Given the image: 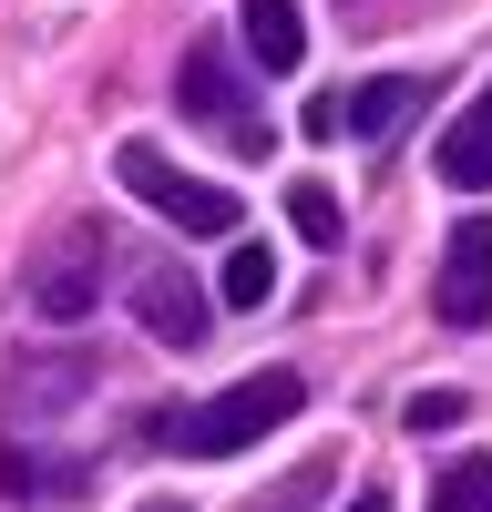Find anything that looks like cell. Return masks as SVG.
<instances>
[{
	"instance_id": "1",
	"label": "cell",
	"mask_w": 492,
	"mask_h": 512,
	"mask_svg": "<svg viewBox=\"0 0 492 512\" xmlns=\"http://www.w3.org/2000/svg\"><path fill=\"white\" fill-rule=\"evenodd\" d=\"M298 410H308V379L298 369H257V379H236V390H216L205 410H185V420H154V431H175L195 461H236V451H257L267 431H287Z\"/></svg>"
},
{
	"instance_id": "2",
	"label": "cell",
	"mask_w": 492,
	"mask_h": 512,
	"mask_svg": "<svg viewBox=\"0 0 492 512\" xmlns=\"http://www.w3.org/2000/svg\"><path fill=\"white\" fill-rule=\"evenodd\" d=\"M175 113L205 123V134H226L236 154H267V123H257V103H246L226 41H185V62H175Z\"/></svg>"
},
{
	"instance_id": "3",
	"label": "cell",
	"mask_w": 492,
	"mask_h": 512,
	"mask_svg": "<svg viewBox=\"0 0 492 512\" xmlns=\"http://www.w3.org/2000/svg\"><path fill=\"white\" fill-rule=\"evenodd\" d=\"M113 175H123V195H144L164 226H185V236H236V195L205 185V175H185V164H164L154 144H123Z\"/></svg>"
},
{
	"instance_id": "4",
	"label": "cell",
	"mask_w": 492,
	"mask_h": 512,
	"mask_svg": "<svg viewBox=\"0 0 492 512\" xmlns=\"http://www.w3.org/2000/svg\"><path fill=\"white\" fill-rule=\"evenodd\" d=\"M103 267H113V236H103V216H82V226H72V236L31 267V308L52 318V328L93 318V308H103Z\"/></svg>"
},
{
	"instance_id": "5",
	"label": "cell",
	"mask_w": 492,
	"mask_h": 512,
	"mask_svg": "<svg viewBox=\"0 0 492 512\" xmlns=\"http://www.w3.org/2000/svg\"><path fill=\"white\" fill-rule=\"evenodd\" d=\"M431 318L441 328H482L492 318V216H462L441 246V277H431Z\"/></svg>"
},
{
	"instance_id": "6",
	"label": "cell",
	"mask_w": 492,
	"mask_h": 512,
	"mask_svg": "<svg viewBox=\"0 0 492 512\" xmlns=\"http://www.w3.org/2000/svg\"><path fill=\"white\" fill-rule=\"evenodd\" d=\"M236 52L287 82L308 62V0H236Z\"/></svg>"
},
{
	"instance_id": "7",
	"label": "cell",
	"mask_w": 492,
	"mask_h": 512,
	"mask_svg": "<svg viewBox=\"0 0 492 512\" xmlns=\"http://www.w3.org/2000/svg\"><path fill=\"white\" fill-rule=\"evenodd\" d=\"M134 318L164 338V349H195L205 328H216V308H205V287L195 277H175V267H144L134 277Z\"/></svg>"
},
{
	"instance_id": "8",
	"label": "cell",
	"mask_w": 492,
	"mask_h": 512,
	"mask_svg": "<svg viewBox=\"0 0 492 512\" xmlns=\"http://www.w3.org/2000/svg\"><path fill=\"white\" fill-rule=\"evenodd\" d=\"M431 103V82L421 72H380V82H349L339 93V134H359V144H390L410 113Z\"/></svg>"
},
{
	"instance_id": "9",
	"label": "cell",
	"mask_w": 492,
	"mask_h": 512,
	"mask_svg": "<svg viewBox=\"0 0 492 512\" xmlns=\"http://www.w3.org/2000/svg\"><path fill=\"white\" fill-rule=\"evenodd\" d=\"M431 164H441V185H451V195H492V93H482L462 123H451V134H441V154H431Z\"/></svg>"
},
{
	"instance_id": "10",
	"label": "cell",
	"mask_w": 492,
	"mask_h": 512,
	"mask_svg": "<svg viewBox=\"0 0 492 512\" xmlns=\"http://www.w3.org/2000/svg\"><path fill=\"white\" fill-rule=\"evenodd\" d=\"M216 297H226V308H267V297H277V256H267L257 236H236V246H226V277H216Z\"/></svg>"
},
{
	"instance_id": "11",
	"label": "cell",
	"mask_w": 492,
	"mask_h": 512,
	"mask_svg": "<svg viewBox=\"0 0 492 512\" xmlns=\"http://www.w3.org/2000/svg\"><path fill=\"white\" fill-rule=\"evenodd\" d=\"M287 226H298L308 246H339V236H349V216H339V195H328L318 175H298V185H287Z\"/></svg>"
},
{
	"instance_id": "12",
	"label": "cell",
	"mask_w": 492,
	"mask_h": 512,
	"mask_svg": "<svg viewBox=\"0 0 492 512\" xmlns=\"http://www.w3.org/2000/svg\"><path fill=\"white\" fill-rule=\"evenodd\" d=\"M431 512H492V461H482V451H462V461H451V472H441Z\"/></svg>"
},
{
	"instance_id": "13",
	"label": "cell",
	"mask_w": 492,
	"mask_h": 512,
	"mask_svg": "<svg viewBox=\"0 0 492 512\" xmlns=\"http://www.w3.org/2000/svg\"><path fill=\"white\" fill-rule=\"evenodd\" d=\"M400 420H410L421 441H431V431H462V390H410V400H400Z\"/></svg>"
},
{
	"instance_id": "14",
	"label": "cell",
	"mask_w": 492,
	"mask_h": 512,
	"mask_svg": "<svg viewBox=\"0 0 492 512\" xmlns=\"http://www.w3.org/2000/svg\"><path fill=\"white\" fill-rule=\"evenodd\" d=\"M318 492H328V461H308V472H298V482H287V492H277V502H257V512H308V502H318Z\"/></svg>"
},
{
	"instance_id": "15",
	"label": "cell",
	"mask_w": 492,
	"mask_h": 512,
	"mask_svg": "<svg viewBox=\"0 0 492 512\" xmlns=\"http://www.w3.org/2000/svg\"><path fill=\"white\" fill-rule=\"evenodd\" d=\"M349 512H390V492H359V502H349Z\"/></svg>"
},
{
	"instance_id": "16",
	"label": "cell",
	"mask_w": 492,
	"mask_h": 512,
	"mask_svg": "<svg viewBox=\"0 0 492 512\" xmlns=\"http://www.w3.org/2000/svg\"><path fill=\"white\" fill-rule=\"evenodd\" d=\"M134 512H175V502H134Z\"/></svg>"
}]
</instances>
